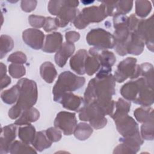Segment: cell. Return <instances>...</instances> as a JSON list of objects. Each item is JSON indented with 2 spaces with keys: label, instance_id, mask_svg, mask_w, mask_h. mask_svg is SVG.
Here are the masks:
<instances>
[{
  "label": "cell",
  "instance_id": "obj_1",
  "mask_svg": "<svg viewBox=\"0 0 154 154\" xmlns=\"http://www.w3.org/2000/svg\"><path fill=\"white\" fill-rule=\"evenodd\" d=\"M16 85L19 89V96L17 103L9 110L8 116L11 119L17 118L24 111L31 108L37 99V88L35 81L22 78Z\"/></svg>",
  "mask_w": 154,
  "mask_h": 154
},
{
  "label": "cell",
  "instance_id": "obj_2",
  "mask_svg": "<svg viewBox=\"0 0 154 154\" xmlns=\"http://www.w3.org/2000/svg\"><path fill=\"white\" fill-rule=\"evenodd\" d=\"M84 83V77L77 76L69 71L61 73L53 88L54 100L58 102L63 94L80 88Z\"/></svg>",
  "mask_w": 154,
  "mask_h": 154
},
{
  "label": "cell",
  "instance_id": "obj_3",
  "mask_svg": "<svg viewBox=\"0 0 154 154\" xmlns=\"http://www.w3.org/2000/svg\"><path fill=\"white\" fill-rule=\"evenodd\" d=\"M105 5L92 7L83 9L81 13L75 19L73 24L80 29L85 28L90 22H99L107 16Z\"/></svg>",
  "mask_w": 154,
  "mask_h": 154
},
{
  "label": "cell",
  "instance_id": "obj_4",
  "mask_svg": "<svg viewBox=\"0 0 154 154\" xmlns=\"http://www.w3.org/2000/svg\"><path fill=\"white\" fill-rule=\"evenodd\" d=\"M79 119L83 121H89L91 126L95 129L104 127L106 123L105 114L94 102L85 103L79 113Z\"/></svg>",
  "mask_w": 154,
  "mask_h": 154
},
{
  "label": "cell",
  "instance_id": "obj_5",
  "mask_svg": "<svg viewBox=\"0 0 154 154\" xmlns=\"http://www.w3.org/2000/svg\"><path fill=\"white\" fill-rule=\"evenodd\" d=\"M136 63L137 59L132 57H128L121 61L114 74L115 81L122 82L128 78H136L140 75V66L136 65Z\"/></svg>",
  "mask_w": 154,
  "mask_h": 154
},
{
  "label": "cell",
  "instance_id": "obj_6",
  "mask_svg": "<svg viewBox=\"0 0 154 154\" xmlns=\"http://www.w3.org/2000/svg\"><path fill=\"white\" fill-rule=\"evenodd\" d=\"M86 40L88 45L99 49H112L115 46L114 36L102 28L91 30L88 33Z\"/></svg>",
  "mask_w": 154,
  "mask_h": 154
},
{
  "label": "cell",
  "instance_id": "obj_7",
  "mask_svg": "<svg viewBox=\"0 0 154 154\" xmlns=\"http://www.w3.org/2000/svg\"><path fill=\"white\" fill-rule=\"evenodd\" d=\"M119 132L123 136L128 137L140 134L138 127L135 120L127 114L113 117Z\"/></svg>",
  "mask_w": 154,
  "mask_h": 154
},
{
  "label": "cell",
  "instance_id": "obj_8",
  "mask_svg": "<svg viewBox=\"0 0 154 154\" xmlns=\"http://www.w3.org/2000/svg\"><path fill=\"white\" fill-rule=\"evenodd\" d=\"M77 120L75 114L69 112H60L54 121L55 127L63 131L66 135H71L76 127Z\"/></svg>",
  "mask_w": 154,
  "mask_h": 154
},
{
  "label": "cell",
  "instance_id": "obj_9",
  "mask_svg": "<svg viewBox=\"0 0 154 154\" xmlns=\"http://www.w3.org/2000/svg\"><path fill=\"white\" fill-rule=\"evenodd\" d=\"M147 85H149L144 78H141L137 81H129L125 84L122 86L120 93L125 98L135 102Z\"/></svg>",
  "mask_w": 154,
  "mask_h": 154
},
{
  "label": "cell",
  "instance_id": "obj_10",
  "mask_svg": "<svg viewBox=\"0 0 154 154\" xmlns=\"http://www.w3.org/2000/svg\"><path fill=\"white\" fill-rule=\"evenodd\" d=\"M152 16L146 20L139 21L135 30L141 38L145 41L149 48L153 51V19Z\"/></svg>",
  "mask_w": 154,
  "mask_h": 154
},
{
  "label": "cell",
  "instance_id": "obj_11",
  "mask_svg": "<svg viewBox=\"0 0 154 154\" xmlns=\"http://www.w3.org/2000/svg\"><path fill=\"white\" fill-rule=\"evenodd\" d=\"M23 42L34 49H40L43 46L44 34L39 29L29 28L23 32Z\"/></svg>",
  "mask_w": 154,
  "mask_h": 154
},
{
  "label": "cell",
  "instance_id": "obj_12",
  "mask_svg": "<svg viewBox=\"0 0 154 154\" xmlns=\"http://www.w3.org/2000/svg\"><path fill=\"white\" fill-rule=\"evenodd\" d=\"M16 126L13 125L5 126L1 129L0 138V153H7L10 151V147L16 138Z\"/></svg>",
  "mask_w": 154,
  "mask_h": 154
},
{
  "label": "cell",
  "instance_id": "obj_13",
  "mask_svg": "<svg viewBox=\"0 0 154 154\" xmlns=\"http://www.w3.org/2000/svg\"><path fill=\"white\" fill-rule=\"evenodd\" d=\"M84 101L82 97L76 96L70 92H67L63 94L58 102L67 109L79 111L85 105V102Z\"/></svg>",
  "mask_w": 154,
  "mask_h": 154
},
{
  "label": "cell",
  "instance_id": "obj_14",
  "mask_svg": "<svg viewBox=\"0 0 154 154\" xmlns=\"http://www.w3.org/2000/svg\"><path fill=\"white\" fill-rule=\"evenodd\" d=\"M87 56V52L85 50H79L70 60L71 69L79 75H84L85 72V63Z\"/></svg>",
  "mask_w": 154,
  "mask_h": 154
},
{
  "label": "cell",
  "instance_id": "obj_15",
  "mask_svg": "<svg viewBox=\"0 0 154 154\" xmlns=\"http://www.w3.org/2000/svg\"><path fill=\"white\" fill-rule=\"evenodd\" d=\"M75 51L73 43H63L55 55V61L56 64L60 67H63L69 58Z\"/></svg>",
  "mask_w": 154,
  "mask_h": 154
},
{
  "label": "cell",
  "instance_id": "obj_16",
  "mask_svg": "<svg viewBox=\"0 0 154 154\" xmlns=\"http://www.w3.org/2000/svg\"><path fill=\"white\" fill-rule=\"evenodd\" d=\"M63 36L60 32H54L46 35V41L43 46V51L52 53L58 51L62 45Z\"/></svg>",
  "mask_w": 154,
  "mask_h": 154
},
{
  "label": "cell",
  "instance_id": "obj_17",
  "mask_svg": "<svg viewBox=\"0 0 154 154\" xmlns=\"http://www.w3.org/2000/svg\"><path fill=\"white\" fill-rule=\"evenodd\" d=\"M144 48V41L138 35L135 31L131 32L130 38L126 45V49L127 54L134 55L140 54Z\"/></svg>",
  "mask_w": 154,
  "mask_h": 154
},
{
  "label": "cell",
  "instance_id": "obj_18",
  "mask_svg": "<svg viewBox=\"0 0 154 154\" xmlns=\"http://www.w3.org/2000/svg\"><path fill=\"white\" fill-rule=\"evenodd\" d=\"M74 7L72 5H64L61 6L58 13L60 26H66L69 22L74 19L76 14V10L73 8Z\"/></svg>",
  "mask_w": 154,
  "mask_h": 154
},
{
  "label": "cell",
  "instance_id": "obj_19",
  "mask_svg": "<svg viewBox=\"0 0 154 154\" xmlns=\"http://www.w3.org/2000/svg\"><path fill=\"white\" fill-rule=\"evenodd\" d=\"M39 116L40 114L38 110L35 108L31 107L24 111L20 115V117L15 122L14 124L18 125H26L31 122L36 121L39 118Z\"/></svg>",
  "mask_w": 154,
  "mask_h": 154
},
{
  "label": "cell",
  "instance_id": "obj_20",
  "mask_svg": "<svg viewBox=\"0 0 154 154\" xmlns=\"http://www.w3.org/2000/svg\"><path fill=\"white\" fill-rule=\"evenodd\" d=\"M35 129L31 125L28 124L26 126L20 127L18 131V136L20 140L27 144H32L35 136Z\"/></svg>",
  "mask_w": 154,
  "mask_h": 154
},
{
  "label": "cell",
  "instance_id": "obj_21",
  "mask_svg": "<svg viewBox=\"0 0 154 154\" xmlns=\"http://www.w3.org/2000/svg\"><path fill=\"white\" fill-rule=\"evenodd\" d=\"M42 78L48 83H52L57 76V70L51 62H45L40 66Z\"/></svg>",
  "mask_w": 154,
  "mask_h": 154
},
{
  "label": "cell",
  "instance_id": "obj_22",
  "mask_svg": "<svg viewBox=\"0 0 154 154\" xmlns=\"http://www.w3.org/2000/svg\"><path fill=\"white\" fill-rule=\"evenodd\" d=\"M52 141H51L46 135L42 131L37 132L35 134V138L32 142V144L35 149L38 152H42L46 149L51 146Z\"/></svg>",
  "mask_w": 154,
  "mask_h": 154
},
{
  "label": "cell",
  "instance_id": "obj_23",
  "mask_svg": "<svg viewBox=\"0 0 154 154\" xmlns=\"http://www.w3.org/2000/svg\"><path fill=\"white\" fill-rule=\"evenodd\" d=\"M93 132L91 127L85 123H80L76 126L73 134L75 137L79 140H85L88 138Z\"/></svg>",
  "mask_w": 154,
  "mask_h": 154
},
{
  "label": "cell",
  "instance_id": "obj_24",
  "mask_svg": "<svg viewBox=\"0 0 154 154\" xmlns=\"http://www.w3.org/2000/svg\"><path fill=\"white\" fill-rule=\"evenodd\" d=\"M9 152L11 154L16 153H37V151L29 144L19 141H13L10 147Z\"/></svg>",
  "mask_w": 154,
  "mask_h": 154
},
{
  "label": "cell",
  "instance_id": "obj_25",
  "mask_svg": "<svg viewBox=\"0 0 154 154\" xmlns=\"http://www.w3.org/2000/svg\"><path fill=\"white\" fill-rule=\"evenodd\" d=\"M19 96V89L17 85L13 86L10 89L1 93V99L7 104H12L17 101Z\"/></svg>",
  "mask_w": 154,
  "mask_h": 154
},
{
  "label": "cell",
  "instance_id": "obj_26",
  "mask_svg": "<svg viewBox=\"0 0 154 154\" xmlns=\"http://www.w3.org/2000/svg\"><path fill=\"white\" fill-rule=\"evenodd\" d=\"M136 119L141 123H146L153 120V109L152 108L144 109L143 108H137L134 112Z\"/></svg>",
  "mask_w": 154,
  "mask_h": 154
},
{
  "label": "cell",
  "instance_id": "obj_27",
  "mask_svg": "<svg viewBox=\"0 0 154 154\" xmlns=\"http://www.w3.org/2000/svg\"><path fill=\"white\" fill-rule=\"evenodd\" d=\"M100 63L98 58L92 55L91 57L87 56L85 63V72L88 75H93L99 69Z\"/></svg>",
  "mask_w": 154,
  "mask_h": 154
},
{
  "label": "cell",
  "instance_id": "obj_28",
  "mask_svg": "<svg viewBox=\"0 0 154 154\" xmlns=\"http://www.w3.org/2000/svg\"><path fill=\"white\" fill-rule=\"evenodd\" d=\"M13 46V40L10 36L2 35L1 36V58H2L7 52L11 51Z\"/></svg>",
  "mask_w": 154,
  "mask_h": 154
},
{
  "label": "cell",
  "instance_id": "obj_29",
  "mask_svg": "<svg viewBox=\"0 0 154 154\" xmlns=\"http://www.w3.org/2000/svg\"><path fill=\"white\" fill-rule=\"evenodd\" d=\"M141 136L146 140H152L153 139V120L144 123L141 128Z\"/></svg>",
  "mask_w": 154,
  "mask_h": 154
},
{
  "label": "cell",
  "instance_id": "obj_30",
  "mask_svg": "<svg viewBox=\"0 0 154 154\" xmlns=\"http://www.w3.org/2000/svg\"><path fill=\"white\" fill-rule=\"evenodd\" d=\"M8 70L10 75L14 78H20L25 74V67L20 64L12 63L10 64Z\"/></svg>",
  "mask_w": 154,
  "mask_h": 154
},
{
  "label": "cell",
  "instance_id": "obj_31",
  "mask_svg": "<svg viewBox=\"0 0 154 154\" xmlns=\"http://www.w3.org/2000/svg\"><path fill=\"white\" fill-rule=\"evenodd\" d=\"M130 107L131 103L125 100L122 99H119L116 102V111L113 115H112V117L123 114H128Z\"/></svg>",
  "mask_w": 154,
  "mask_h": 154
},
{
  "label": "cell",
  "instance_id": "obj_32",
  "mask_svg": "<svg viewBox=\"0 0 154 154\" xmlns=\"http://www.w3.org/2000/svg\"><path fill=\"white\" fill-rule=\"evenodd\" d=\"M60 26V22L58 18L46 17L43 28L46 32H50L53 30H55Z\"/></svg>",
  "mask_w": 154,
  "mask_h": 154
},
{
  "label": "cell",
  "instance_id": "obj_33",
  "mask_svg": "<svg viewBox=\"0 0 154 154\" xmlns=\"http://www.w3.org/2000/svg\"><path fill=\"white\" fill-rule=\"evenodd\" d=\"M46 135L48 139L52 142H56L59 141L61 138V132L58 128H50L45 131Z\"/></svg>",
  "mask_w": 154,
  "mask_h": 154
},
{
  "label": "cell",
  "instance_id": "obj_34",
  "mask_svg": "<svg viewBox=\"0 0 154 154\" xmlns=\"http://www.w3.org/2000/svg\"><path fill=\"white\" fill-rule=\"evenodd\" d=\"M8 61L12 62L16 64H23L26 61V55L22 52H16L11 54L8 59Z\"/></svg>",
  "mask_w": 154,
  "mask_h": 154
},
{
  "label": "cell",
  "instance_id": "obj_35",
  "mask_svg": "<svg viewBox=\"0 0 154 154\" xmlns=\"http://www.w3.org/2000/svg\"><path fill=\"white\" fill-rule=\"evenodd\" d=\"M46 18L42 16L31 15L29 17V22L30 25L35 28L43 27L45 23Z\"/></svg>",
  "mask_w": 154,
  "mask_h": 154
},
{
  "label": "cell",
  "instance_id": "obj_36",
  "mask_svg": "<svg viewBox=\"0 0 154 154\" xmlns=\"http://www.w3.org/2000/svg\"><path fill=\"white\" fill-rule=\"evenodd\" d=\"M79 34L78 32L75 31H69L66 34V38L67 42L73 43L79 38Z\"/></svg>",
  "mask_w": 154,
  "mask_h": 154
},
{
  "label": "cell",
  "instance_id": "obj_37",
  "mask_svg": "<svg viewBox=\"0 0 154 154\" xmlns=\"http://www.w3.org/2000/svg\"><path fill=\"white\" fill-rule=\"evenodd\" d=\"M11 79L10 78L8 77L7 75H5L1 78V89L4 88V87H6L8 84H10Z\"/></svg>",
  "mask_w": 154,
  "mask_h": 154
},
{
  "label": "cell",
  "instance_id": "obj_38",
  "mask_svg": "<svg viewBox=\"0 0 154 154\" xmlns=\"http://www.w3.org/2000/svg\"><path fill=\"white\" fill-rule=\"evenodd\" d=\"M6 73V66L3 63H1V78L5 76Z\"/></svg>",
  "mask_w": 154,
  "mask_h": 154
}]
</instances>
